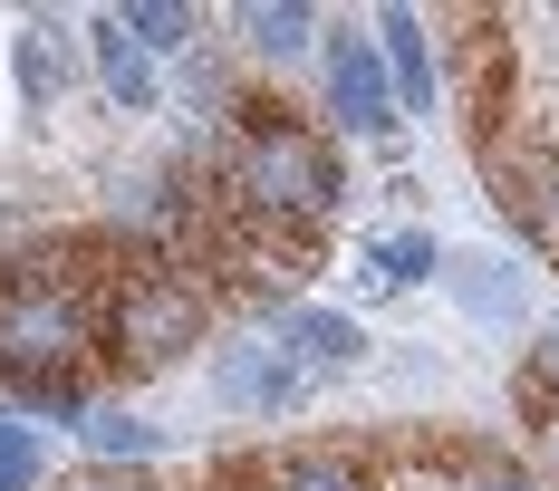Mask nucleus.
<instances>
[{
    "label": "nucleus",
    "instance_id": "obj_1",
    "mask_svg": "<svg viewBox=\"0 0 559 491\" xmlns=\"http://www.w3.org/2000/svg\"><path fill=\"white\" fill-rule=\"evenodd\" d=\"M203 327H213V289L155 261L97 309V376H155L183 347H203Z\"/></svg>",
    "mask_w": 559,
    "mask_h": 491
},
{
    "label": "nucleus",
    "instance_id": "obj_2",
    "mask_svg": "<svg viewBox=\"0 0 559 491\" xmlns=\"http://www.w3.org/2000/svg\"><path fill=\"white\" fill-rule=\"evenodd\" d=\"M483 173H492V203L521 221V241L540 261H559V145H531V135L492 145L483 135Z\"/></svg>",
    "mask_w": 559,
    "mask_h": 491
},
{
    "label": "nucleus",
    "instance_id": "obj_3",
    "mask_svg": "<svg viewBox=\"0 0 559 491\" xmlns=\"http://www.w3.org/2000/svg\"><path fill=\"white\" fill-rule=\"evenodd\" d=\"M213 395L241 405V415H299V405L319 395V376L289 367L280 347H223V357H213Z\"/></svg>",
    "mask_w": 559,
    "mask_h": 491
},
{
    "label": "nucleus",
    "instance_id": "obj_4",
    "mask_svg": "<svg viewBox=\"0 0 559 491\" xmlns=\"http://www.w3.org/2000/svg\"><path fill=\"white\" fill-rule=\"evenodd\" d=\"M329 107L347 116V125H367V135H386V125H395V87H386L377 39H357V29H337V39H329Z\"/></svg>",
    "mask_w": 559,
    "mask_h": 491
},
{
    "label": "nucleus",
    "instance_id": "obj_5",
    "mask_svg": "<svg viewBox=\"0 0 559 491\" xmlns=\"http://www.w3.org/2000/svg\"><path fill=\"white\" fill-rule=\"evenodd\" d=\"M280 357L309 367V376H337V367L367 357V337H357V319H337V309H280Z\"/></svg>",
    "mask_w": 559,
    "mask_h": 491
},
{
    "label": "nucleus",
    "instance_id": "obj_6",
    "mask_svg": "<svg viewBox=\"0 0 559 491\" xmlns=\"http://www.w3.org/2000/svg\"><path fill=\"white\" fill-rule=\"evenodd\" d=\"M87 49H97V77H107V97H116L126 116H145L155 97H165V87H155V58L135 49V39L116 29V20H97V39H87Z\"/></svg>",
    "mask_w": 559,
    "mask_h": 491
},
{
    "label": "nucleus",
    "instance_id": "obj_7",
    "mask_svg": "<svg viewBox=\"0 0 559 491\" xmlns=\"http://www.w3.org/2000/svg\"><path fill=\"white\" fill-rule=\"evenodd\" d=\"M377 29H386V39H377V58L395 68L405 107H435V58H425V29H415V10H386Z\"/></svg>",
    "mask_w": 559,
    "mask_h": 491
},
{
    "label": "nucleus",
    "instance_id": "obj_8",
    "mask_svg": "<svg viewBox=\"0 0 559 491\" xmlns=\"http://www.w3.org/2000/svg\"><path fill=\"white\" fill-rule=\"evenodd\" d=\"M10 58H20V97H29V107H49L58 87H68V29H49V20H29Z\"/></svg>",
    "mask_w": 559,
    "mask_h": 491
},
{
    "label": "nucleus",
    "instance_id": "obj_9",
    "mask_svg": "<svg viewBox=\"0 0 559 491\" xmlns=\"http://www.w3.org/2000/svg\"><path fill=\"white\" fill-rule=\"evenodd\" d=\"M116 29L135 39V49H193L203 39V10H174V0H135V10H116Z\"/></svg>",
    "mask_w": 559,
    "mask_h": 491
},
{
    "label": "nucleus",
    "instance_id": "obj_10",
    "mask_svg": "<svg viewBox=\"0 0 559 491\" xmlns=\"http://www.w3.org/2000/svg\"><path fill=\"white\" fill-rule=\"evenodd\" d=\"M231 29H241L261 58H289V49H309L319 10H309V0H280V10H231Z\"/></svg>",
    "mask_w": 559,
    "mask_h": 491
},
{
    "label": "nucleus",
    "instance_id": "obj_11",
    "mask_svg": "<svg viewBox=\"0 0 559 491\" xmlns=\"http://www.w3.org/2000/svg\"><path fill=\"white\" fill-rule=\"evenodd\" d=\"M280 491H367V472L347 443H319V453H280Z\"/></svg>",
    "mask_w": 559,
    "mask_h": 491
},
{
    "label": "nucleus",
    "instance_id": "obj_12",
    "mask_svg": "<svg viewBox=\"0 0 559 491\" xmlns=\"http://www.w3.org/2000/svg\"><path fill=\"white\" fill-rule=\"evenodd\" d=\"M193 491H280V453H223L193 472Z\"/></svg>",
    "mask_w": 559,
    "mask_h": 491
},
{
    "label": "nucleus",
    "instance_id": "obj_13",
    "mask_svg": "<svg viewBox=\"0 0 559 491\" xmlns=\"http://www.w3.org/2000/svg\"><path fill=\"white\" fill-rule=\"evenodd\" d=\"M453 289H463L483 319H511V309H521V279H502L492 261H453Z\"/></svg>",
    "mask_w": 559,
    "mask_h": 491
},
{
    "label": "nucleus",
    "instance_id": "obj_14",
    "mask_svg": "<svg viewBox=\"0 0 559 491\" xmlns=\"http://www.w3.org/2000/svg\"><path fill=\"white\" fill-rule=\"evenodd\" d=\"M39 472H49L39 434L29 424H0V491H39Z\"/></svg>",
    "mask_w": 559,
    "mask_h": 491
},
{
    "label": "nucleus",
    "instance_id": "obj_15",
    "mask_svg": "<svg viewBox=\"0 0 559 491\" xmlns=\"http://www.w3.org/2000/svg\"><path fill=\"white\" fill-rule=\"evenodd\" d=\"M87 443H97V453H126V463H145V453H155V424H126V415H87Z\"/></svg>",
    "mask_w": 559,
    "mask_h": 491
},
{
    "label": "nucleus",
    "instance_id": "obj_16",
    "mask_svg": "<svg viewBox=\"0 0 559 491\" xmlns=\"http://www.w3.org/2000/svg\"><path fill=\"white\" fill-rule=\"evenodd\" d=\"M377 271L386 279H425L435 271V241H425V231H395V241H377Z\"/></svg>",
    "mask_w": 559,
    "mask_h": 491
},
{
    "label": "nucleus",
    "instance_id": "obj_17",
    "mask_svg": "<svg viewBox=\"0 0 559 491\" xmlns=\"http://www.w3.org/2000/svg\"><path fill=\"white\" fill-rule=\"evenodd\" d=\"M550 453H559V424H550Z\"/></svg>",
    "mask_w": 559,
    "mask_h": 491
}]
</instances>
